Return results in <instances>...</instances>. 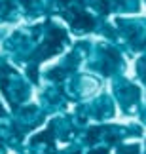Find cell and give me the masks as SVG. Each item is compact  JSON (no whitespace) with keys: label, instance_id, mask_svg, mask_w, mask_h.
Segmentation results:
<instances>
[{"label":"cell","instance_id":"6da1fadb","mask_svg":"<svg viewBox=\"0 0 146 154\" xmlns=\"http://www.w3.org/2000/svg\"><path fill=\"white\" fill-rule=\"evenodd\" d=\"M72 25L76 29H85V31H89V29L95 27V21H93L91 15L84 14V11H76V17L72 19Z\"/></svg>","mask_w":146,"mask_h":154},{"label":"cell","instance_id":"7a4b0ae2","mask_svg":"<svg viewBox=\"0 0 146 154\" xmlns=\"http://www.w3.org/2000/svg\"><path fill=\"white\" fill-rule=\"evenodd\" d=\"M99 133H101V128L89 129V133H87V141H89V143H95V141L99 139Z\"/></svg>","mask_w":146,"mask_h":154},{"label":"cell","instance_id":"8992f818","mask_svg":"<svg viewBox=\"0 0 146 154\" xmlns=\"http://www.w3.org/2000/svg\"><path fill=\"white\" fill-rule=\"evenodd\" d=\"M89 154H106V149H97V150H91Z\"/></svg>","mask_w":146,"mask_h":154},{"label":"cell","instance_id":"277c9868","mask_svg":"<svg viewBox=\"0 0 146 154\" xmlns=\"http://www.w3.org/2000/svg\"><path fill=\"white\" fill-rule=\"evenodd\" d=\"M97 6H99V10H101L103 14H108V11H110V6H108V2H106V0H99V2H97Z\"/></svg>","mask_w":146,"mask_h":154},{"label":"cell","instance_id":"3957f363","mask_svg":"<svg viewBox=\"0 0 146 154\" xmlns=\"http://www.w3.org/2000/svg\"><path fill=\"white\" fill-rule=\"evenodd\" d=\"M120 154H139V145H131V146H121Z\"/></svg>","mask_w":146,"mask_h":154},{"label":"cell","instance_id":"5b68a950","mask_svg":"<svg viewBox=\"0 0 146 154\" xmlns=\"http://www.w3.org/2000/svg\"><path fill=\"white\" fill-rule=\"evenodd\" d=\"M142 70L146 72V59H141V61H139V72H142ZM144 78H146V76H144Z\"/></svg>","mask_w":146,"mask_h":154}]
</instances>
